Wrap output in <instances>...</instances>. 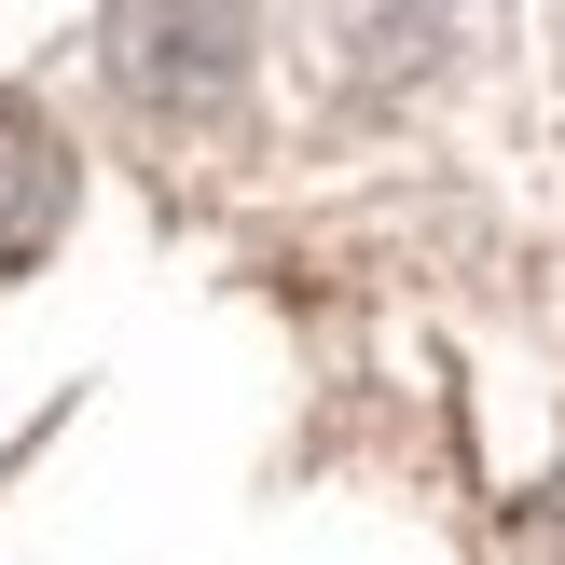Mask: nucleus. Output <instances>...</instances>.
<instances>
[{
  "label": "nucleus",
  "instance_id": "nucleus-1",
  "mask_svg": "<svg viewBox=\"0 0 565 565\" xmlns=\"http://www.w3.org/2000/svg\"><path fill=\"white\" fill-rule=\"evenodd\" d=\"M110 97L152 125H221L248 83V0H110Z\"/></svg>",
  "mask_w": 565,
  "mask_h": 565
},
{
  "label": "nucleus",
  "instance_id": "nucleus-2",
  "mask_svg": "<svg viewBox=\"0 0 565 565\" xmlns=\"http://www.w3.org/2000/svg\"><path fill=\"white\" fill-rule=\"evenodd\" d=\"M55 235H70V138H55L28 97H0V276L42 263Z\"/></svg>",
  "mask_w": 565,
  "mask_h": 565
}]
</instances>
